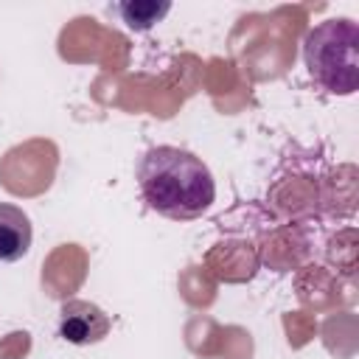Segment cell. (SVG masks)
Returning <instances> with one entry per match:
<instances>
[{"label":"cell","instance_id":"1","mask_svg":"<svg viewBox=\"0 0 359 359\" xmlns=\"http://www.w3.org/2000/svg\"><path fill=\"white\" fill-rule=\"evenodd\" d=\"M137 188L154 213L174 222L199 219L216 199L210 168L180 146H151L137 163Z\"/></svg>","mask_w":359,"mask_h":359},{"label":"cell","instance_id":"5","mask_svg":"<svg viewBox=\"0 0 359 359\" xmlns=\"http://www.w3.org/2000/svg\"><path fill=\"white\" fill-rule=\"evenodd\" d=\"M171 11V3H154V0H135V3H118V14L132 31H149Z\"/></svg>","mask_w":359,"mask_h":359},{"label":"cell","instance_id":"2","mask_svg":"<svg viewBox=\"0 0 359 359\" xmlns=\"http://www.w3.org/2000/svg\"><path fill=\"white\" fill-rule=\"evenodd\" d=\"M303 62L317 87L353 95L359 87V25L348 17L323 20L303 39Z\"/></svg>","mask_w":359,"mask_h":359},{"label":"cell","instance_id":"4","mask_svg":"<svg viewBox=\"0 0 359 359\" xmlns=\"http://www.w3.org/2000/svg\"><path fill=\"white\" fill-rule=\"evenodd\" d=\"M34 241V230H31V219L22 208L0 202V261L11 264L28 255Z\"/></svg>","mask_w":359,"mask_h":359},{"label":"cell","instance_id":"3","mask_svg":"<svg viewBox=\"0 0 359 359\" xmlns=\"http://www.w3.org/2000/svg\"><path fill=\"white\" fill-rule=\"evenodd\" d=\"M112 328V320L107 311L90 300H67L59 309L56 331L70 345H95L101 342Z\"/></svg>","mask_w":359,"mask_h":359}]
</instances>
